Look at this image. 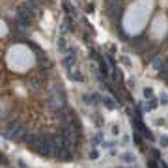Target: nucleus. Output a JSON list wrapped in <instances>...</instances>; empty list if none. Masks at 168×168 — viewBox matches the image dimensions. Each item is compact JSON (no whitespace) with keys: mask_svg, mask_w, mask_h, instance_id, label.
I'll use <instances>...</instances> for the list:
<instances>
[{"mask_svg":"<svg viewBox=\"0 0 168 168\" xmlns=\"http://www.w3.org/2000/svg\"><path fill=\"white\" fill-rule=\"evenodd\" d=\"M120 2H123V0H107V8H110V6H116V4H120Z\"/></svg>","mask_w":168,"mask_h":168,"instance_id":"15","label":"nucleus"},{"mask_svg":"<svg viewBox=\"0 0 168 168\" xmlns=\"http://www.w3.org/2000/svg\"><path fill=\"white\" fill-rule=\"evenodd\" d=\"M157 107H161V105H159V101H157L155 97H151V99L148 101V105L144 107V110H146V112H150V110H155Z\"/></svg>","mask_w":168,"mask_h":168,"instance_id":"6","label":"nucleus"},{"mask_svg":"<svg viewBox=\"0 0 168 168\" xmlns=\"http://www.w3.org/2000/svg\"><path fill=\"white\" fill-rule=\"evenodd\" d=\"M62 64H64V67H67V69H71V67L75 65V54H67V56H64Z\"/></svg>","mask_w":168,"mask_h":168,"instance_id":"4","label":"nucleus"},{"mask_svg":"<svg viewBox=\"0 0 168 168\" xmlns=\"http://www.w3.org/2000/svg\"><path fill=\"white\" fill-rule=\"evenodd\" d=\"M121 159H123V163L133 164V163H134V155H133V153H123V155H121Z\"/></svg>","mask_w":168,"mask_h":168,"instance_id":"9","label":"nucleus"},{"mask_svg":"<svg viewBox=\"0 0 168 168\" xmlns=\"http://www.w3.org/2000/svg\"><path fill=\"white\" fill-rule=\"evenodd\" d=\"M58 51H60V52H65V51H67V43H65V39H60V41H58Z\"/></svg>","mask_w":168,"mask_h":168,"instance_id":"12","label":"nucleus"},{"mask_svg":"<svg viewBox=\"0 0 168 168\" xmlns=\"http://www.w3.org/2000/svg\"><path fill=\"white\" fill-rule=\"evenodd\" d=\"M134 142L140 144V133H138V131H134Z\"/></svg>","mask_w":168,"mask_h":168,"instance_id":"20","label":"nucleus"},{"mask_svg":"<svg viewBox=\"0 0 168 168\" xmlns=\"http://www.w3.org/2000/svg\"><path fill=\"white\" fill-rule=\"evenodd\" d=\"M166 103H168V95H163L161 101H159V105H166Z\"/></svg>","mask_w":168,"mask_h":168,"instance_id":"19","label":"nucleus"},{"mask_svg":"<svg viewBox=\"0 0 168 168\" xmlns=\"http://www.w3.org/2000/svg\"><path fill=\"white\" fill-rule=\"evenodd\" d=\"M151 155H153V159H161V155H159V151H157V150H153Z\"/></svg>","mask_w":168,"mask_h":168,"instance_id":"22","label":"nucleus"},{"mask_svg":"<svg viewBox=\"0 0 168 168\" xmlns=\"http://www.w3.org/2000/svg\"><path fill=\"white\" fill-rule=\"evenodd\" d=\"M71 78H73V81H77V82H84V75L81 71H73L71 73Z\"/></svg>","mask_w":168,"mask_h":168,"instance_id":"8","label":"nucleus"},{"mask_svg":"<svg viewBox=\"0 0 168 168\" xmlns=\"http://www.w3.org/2000/svg\"><path fill=\"white\" fill-rule=\"evenodd\" d=\"M17 22L19 25H25V26H30V22L34 21V9L28 6V4H21L17 8Z\"/></svg>","mask_w":168,"mask_h":168,"instance_id":"2","label":"nucleus"},{"mask_svg":"<svg viewBox=\"0 0 168 168\" xmlns=\"http://www.w3.org/2000/svg\"><path fill=\"white\" fill-rule=\"evenodd\" d=\"M47 103H49V107H51L52 110H60V108L65 107V92L62 90V86L56 84L54 90H51L49 101H47Z\"/></svg>","mask_w":168,"mask_h":168,"instance_id":"1","label":"nucleus"},{"mask_svg":"<svg viewBox=\"0 0 168 168\" xmlns=\"http://www.w3.org/2000/svg\"><path fill=\"white\" fill-rule=\"evenodd\" d=\"M103 105H105L108 110H114V108H116V103H114L110 97H103Z\"/></svg>","mask_w":168,"mask_h":168,"instance_id":"7","label":"nucleus"},{"mask_svg":"<svg viewBox=\"0 0 168 168\" xmlns=\"http://www.w3.org/2000/svg\"><path fill=\"white\" fill-rule=\"evenodd\" d=\"M121 60H123V64H125V65H131V62H129V58H127V56H123Z\"/></svg>","mask_w":168,"mask_h":168,"instance_id":"23","label":"nucleus"},{"mask_svg":"<svg viewBox=\"0 0 168 168\" xmlns=\"http://www.w3.org/2000/svg\"><path fill=\"white\" fill-rule=\"evenodd\" d=\"M101 140H103V133H97V134H95V138H94V144H99Z\"/></svg>","mask_w":168,"mask_h":168,"instance_id":"17","label":"nucleus"},{"mask_svg":"<svg viewBox=\"0 0 168 168\" xmlns=\"http://www.w3.org/2000/svg\"><path fill=\"white\" fill-rule=\"evenodd\" d=\"M62 8H64L65 13H69V15H73V13H75V9L69 6V2H67V0H64V2H62Z\"/></svg>","mask_w":168,"mask_h":168,"instance_id":"10","label":"nucleus"},{"mask_svg":"<svg viewBox=\"0 0 168 168\" xmlns=\"http://www.w3.org/2000/svg\"><path fill=\"white\" fill-rule=\"evenodd\" d=\"M90 159H94V161L99 159V151L97 150H92V151H90Z\"/></svg>","mask_w":168,"mask_h":168,"instance_id":"14","label":"nucleus"},{"mask_svg":"<svg viewBox=\"0 0 168 168\" xmlns=\"http://www.w3.org/2000/svg\"><path fill=\"white\" fill-rule=\"evenodd\" d=\"M112 134H116V137L120 134V127L118 125H112Z\"/></svg>","mask_w":168,"mask_h":168,"instance_id":"18","label":"nucleus"},{"mask_svg":"<svg viewBox=\"0 0 168 168\" xmlns=\"http://www.w3.org/2000/svg\"><path fill=\"white\" fill-rule=\"evenodd\" d=\"M151 65L155 67L157 71H161V69H163V65H164V58H163V56H155V58L151 60Z\"/></svg>","mask_w":168,"mask_h":168,"instance_id":"5","label":"nucleus"},{"mask_svg":"<svg viewBox=\"0 0 168 168\" xmlns=\"http://www.w3.org/2000/svg\"><path fill=\"white\" fill-rule=\"evenodd\" d=\"M144 97H146V99H151V97H153V90H151L150 86L144 88Z\"/></svg>","mask_w":168,"mask_h":168,"instance_id":"11","label":"nucleus"},{"mask_svg":"<svg viewBox=\"0 0 168 168\" xmlns=\"http://www.w3.org/2000/svg\"><path fill=\"white\" fill-rule=\"evenodd\" d=\"M26 84H28V88H30V90H41L43 81H41L38 75H34V77H30L28 81H26Z\"/></svg>","mask_w":168,"mask_h":168,"instance_id":"3","label":"nucleus"},{"mask_svg":"<svg viewBox=\"0 0 168 168\" xmlns=\"http://www.w3.org/2000/svg\"><path fill=\"white\" fill-rule=\"evenodd\" d=\"M161 148H168V137H161Z\"/></svg>","mask_w":168,"mask_h":168,"instance_id":"16","label":"nucleus"},{"mask_svg":"<svg viewBox=\"0 0 168 168\" xmlns=\"http://www.w3.org/2000/svg\"><path fill=\"white\" fill-rule=\"evenodd\" d=\"M92 103H94V105H97V103H103V97H101L99 94H94V95H92Z\"/></svg>","mask_w":168,"mask_h":168,"instance_id":"13","label":"nucleus"},{"mask_svg":"<svg viewBox=\"0 0 168 168\" xmlns=\"http://www.w3.org/2000/svg\"><path fill=\"white\" fill-rule=\"evenodd\" d=\"M148 168H159L155 161H148Z\"/></svg>","mask_w":168,"mask_h":168,"instance_id":"21","label":"nucleus"}]
</instances>
